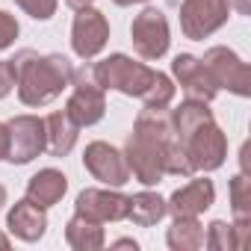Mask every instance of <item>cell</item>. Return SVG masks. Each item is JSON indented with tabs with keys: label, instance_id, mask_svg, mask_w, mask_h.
<instances>
[{
	"label": "cell",
	"instance_id": "obj_18",
	"mask_svg": "<svg viewBox=\"0 0 251 251\" xmlns=\"http://www.w3.org/2000/svg\"><path fill=\"white\" fill-rule=\"evenodd\" d=\"M65 242L74 248V251H98L106 245V236H103V227L80 213H74L65 225Z\"/></svg>",
	"mask_w": 251,
	"mask_h": 251
},
{
	"label": "cell",
	"instance_id": "obj_14",
	"mask_svg": "<svg viewBox=\"0 0 251 251\" xmlns=\"http://www.w3.org/2000/svg\"><path fill=\"white\" fill-rule=\"evenodd\" d=\"M216 201V186L210 177H192L189 183H183L180 189L172 192V198L166 201L169 213L177 219V216H201L213 207Z\"/></svg>",
	"mask_w": 251,
	"mask_h": 251
},
{
	"label": "cell",
	"instance_id": "obj_32",
	"mask_svg": "<svg viewBox=\"0 0 251 251\" xmlns=\"http://www.w3.org/2000/svg\"><path fill=\"white\" fill-rule=\"evenodd\" d=\"M3 207H6V186L0 183V210H3Z\"/></svg>",
	"mask_w": 251,
	"mask_h": 251
},
{
	"label": "cell",
	"instance_id": "obj_31",
	"mask_svg": "<svg viewBox=\"0 0 251 251\" xmlns=\"http://www.w3.org/2000/svg\"><path fill=\"white\" fill-rule=\"evenodd\" d=\"M9 245H12V242H9V236H6V233H3V230H0V251H6V248H9Z\"/></svg>",
	"mask_w": 251,
	"mask_h": 251
},
{
	"label": "cell",
	"instance_id": "obj_28",
	"mask_svg": "<svg viewBox=\"0 0 251 251\" xmlns=\"http://www.w3.org/2000/svg\"><path fill=\"white\" fill-rule=\"evenodd\" d=\"M112 248H133V251H136L139 245H136V239H115V242H112Z\"/></svg>",
	"mask_w": 251,
	"mask_h": 251
},
{
	"label": "cell",
	"instance_id": "obj_4",
	"mask_svg": "<svg viewBox=\"0 0 251 251\" xmlns=\"http://www.w3.org/2000/svg\"><path fill=\"white\" fill-rule=\"evenodd\" d=\"M12 62L18 71V100L24 106H45L74 83V65L62 53L21 50Z\"/></svg>",
	"mask_w": 251,
	"mask_h": 251
},
{
	"label": "cell",
	"instance_id": "obj_25",
	"mask_svg": "<svg viewBox=\"0 0 251 251\" xmlns=\"http://www.w3.org/2000/svg\"><path fill=\"white\" fill-rule=\"evenodd\" d=\"M18 83V71L12 59H0V98H6Z\"/></svg>",
	"mask_w": 251,
	"mask_h": 251
},
{
	"label": "cell",
	"instance_id": "obj_23",
	"mask_svg": "<svg viewBox=\"0 0 251 251\" xmlns=\"http://www.w3.org/2000/svg\"><path fill=\"white\" fill-rule=\"evenodd\" d=\"M15 6L24 9L30 18L36 21H50L56 15V6H59V0H15Z\"/></svg>",
	"mask_w": 251,
	"mask_h": 251
},
{
	"label": "cell",
	"instance_id": "obj_10",
	"mask_svg": "<svg viewBox=\"0 0 251 251\" xmlns=\"http://www.w3.org/2000/svg\"><path fill=\"white\" fill-rule=\"evenodd\" d=\"M83 166L95 180H100L103 186H112V189H118V186H124L130 180V169H127L124 154L118 148H112L109 142H100V139L86 145Z\"/></svg>",
	"mask_w": 251,
	"mask_h": 251
},
{
	"label": "cell",
	"instance_id": "obj_26",
	"mask_svg": "<svg viewBox=\"0 0 251 251\" xmlns=\"http://www.w3.org/2000/svg\"><path fill=\"white\" fill-rule=\"evenodd\" d=\"M6 151H9V127L0 121V160H6Z\"/></svg>",
	"mask_w": 251,
	"mask_h": 251
},
{
	"label": "cell",
	"instance_id": "obj_7",
	"mask_svg": "<svg viewBox=\"0 0 251 251\" xmlns=\"http://www.w3.org/2000/svg\"><path fill=\"white\" fill-rule=\"evenodd\" d=\"M130 42L142 59L154 62V59L166 56L169 45H172V30H169L166 15L157 6H145L130 24Z\"/></svg>",
	"mask_w": 251,
	"mask_h": 251
},
{
	"label": "cell",
	"instance_id": "obj_3",
	"mask_svg": "<svg viewBox=\"0 0 251 251\" xmlns=\"http://www.w3.org/2000/svg\"><path fill=\"white\" fill-rule=\"evenodd\" d=\"M92 80L106 92L115 89L127 98H139L145 106H169L175 100V83L169 74L154 71L142 62H133L127 53H109L95 62Z\"/></svg>",
	"mask_w": 251,
	"mask_h": 251
},
{
	"label": "cell",
	"instance_id": "obj_27",
	"mask_svg": "<svg viewBox=\"0 0 251 251\" xmlns=\"http://www.w3.org/2000/svg\"><path fill=\"white\" fill-rule=\"evenodd\" d=\"M227 3H230L239 15H248V12H251V0H227Z\"/></svg>",
	"mask_w": 251,
	"mask_h": 251
},
{
	"label": "cell",
	"instance_id": "obj_12",
	"mask_svg": "<svg viewBox=\"0 0 251 251\" xmlns=\"http://www.w3.org/2000/svg\"><path fill=\"white\" fill-rule=\"evenodd\" d=\"M65 112L71 115V121L77 124V127H92V124H98L106 112V95L103 89L89 80L86 74L77 77L71 95H68V103H65Z\"/></svg>",
	"mask_w": 251,
	"mask_h": 251
},
{
	"label": "cell",
	"instance_id": "obj_21",
	"mask_svg": "<svg viewBox=\"0 0 251 251\" xmlns=\"http://www.w3.org/2000/svg\"><path fill=\"white\" fill-rule=\"evenodd\" d=\"M227 195L233 210V227H248L251 225V177L245 172L233 175L227 183Z\"/></svg>",
	"mask_w": 251,
	"mask_h": 251
},
{
	"label": "cell",
	"instance_id": "obj_24",
	"mask_svg": "<svg viewBox=\"0 0 251 251\" xmlns=\"http://www.w3.org/2000/svg\"><path fill=\"white\" fill-rule=\"evenodd\" d=\"M18 33H21V27H18L15 15H9V12L0 9V50L12 48V45H15V39H18Z\"/></svg>",
	"mask_w": 251,
	"mask_h": 251
},
{
	"label": "cell",
	"instance_id": "obj_16",
	"mask_svg": "<svg viewBox=\"0 0 251 251\" xmlns=\"http://www.w3.org/2000/svg\"><path fill=\"white\" fill-rule=\"evenodd\" d=\"M65 192H68V177L59 169H42L27 180V198L45 210L59 204Z\"/></svg>",
	"mask_w": 251,
	"mask_h": 251
},
{
	"label": "cell",
	"instance_id": "obj_1",
	"mask_svg": "<svg viewBox=\"0 0 251 251\" xmlns=\"http://www.w3.org/2000/svg\"><path fill=\"white\" fill-rule=\"evenodd\" d=\"M175 139L172 127V109L169 106H145L136 121L133 133L127 136L124 145V160H127L130 175L142 186H157L166 177V148Z\"/></svg>",
	"mask_w": 251,
	"mask_h": 251
},
{
	"label": "cell",
	"instance_id": "obj_9",
	"mask_svg": "<svg viewBox=\"0 0 251 251\" xmlns=\"http://www.w3.org/2000/svg\"><path fill=\"white\" fill-rule=\"evenodd\" d=\"M109 42V21L100 9L83 6L74 15L71 24V48L80 59H95Z\"/></svg>",
	"mask_w": 251,
	"mask_h": 251
},
{
	"label": "cell",
	"instance_id": "obj_19",
	"mask_svg": "<svg viewBox=\"0 0 251 251\" xmlns=\"http://www.w3.org/2000/svg\"><path fill=\"white\" fill-rule=\"evenodd\" d=\"M166 245L172 251H198L204 248V225L198 216H177L166 233Z\"/></svg>",
	"mask_w": 251,
	"mask_h": 251
},
{
	"label": "cell",
	"instance_id": "obj_20",
	"mask_svg": "<svg viewBox=\"0 0 251 251\" xmlns=\"http://www.w3.org/2000/svg\"><path fill=\"white\" fill-rule=\"evenodd\" d=\"M169 216V207H166V198L145 189V192H136L130 195V210H127V219H133V225L139 227H151L157 222H163Z\"/></svg>",
	"mask_w": 251,
	"mask_h": 251
},
{
	"label": "cell",
	"instance_id": "obj_29",
	"mask_svg": "<svg viewBox=\"0 0 251 251\" xmlns=\"http://www.w3.org/2000/svg\"><path fill=\"white\" fill-rule=\"evenodd\" d=\"M65 3H68V6H71L74 12H77V9H83V6H92L95 0H65Z\"/></svg>",
	"mask_w": 251,
	"mask_h": 251
},
{
	"label": "cell",
	"instance_id": "obj_17",
	"mask_svg": "<svg viewBox=\"0 0 251 251\" xmlns=\"http://www.w3.org/2000/svg\"><path fill=\"white\" fill-rule=\"evenodd\" d=\"M77 133L80 127L71 121V115L62 109V112H50L45 118V136H48V145L45 151L50 157H68L77 145Z\"/></svg>",
	"mask_w": 251,
	"mask_h": 251
},
{
	"label": "cell",
	"instance_id": "obj_5",
	"mask_svg": "<svg viewBox=\"0 0 251 251\" xmlns=\"http://www.w3.org/2000/svg\"><path fill=\"white\" fill-rule=\"evenodd\" d=\"M204 68L210 74V80L216 83V89H227L236 98H248L251 95V71L248 65L225 45H216L204 53Z\"/></svg>",
	"mask_w": 251,
	"mask_h": 251
},
{
	"label": "cell",
	"instance_id": "obj_15",
	"mask_svg": "<svg viewBox=\"0 0 251 251\" xmlns=\"http://www.w3.org/2000/svg\"><path fill=\"white\" fill-rule=\"evenodd\" d=\"M6 227L12 236H18L21 242H39L48 230V216H45V207L33 204L30 198H21L15 201V207L9 210L6 216Z\"/></svg>",
	"mask_w": 251,
	"mask_h": 251
},
{
	"label": "cell",
	"instance_id": "obj_22",
	"mask_svg": "<svg viewBox=\"0 0 251 251\" xmlns=\"http://www.w3.org/2000/svg\"><path fill=\"white\" fill-rule=\"evenodd\" d=\"M204 245L213 251H236V236H233V225L216 219L207 225L204 230Z\"/></svg>",
	"mask_w": 251,
	"mask_h": 251
},
{
	"label": "cell",
	"instance_id": "obj_13",
	"mask_svg": "<svg viewBox=\"0 0 251 251\" xmlns=\"http://www.w3.org/2000/svg\"><path fill=\"white\" fill-rule=\"evenodd\" d=\"M172 74H175V80L180 83V89H183V95H186L189 100H204V103H210V100L216 98V92H219L216 83L210 80L204 62H201L198 56H192V53H177V56L172 59Z\"/></svg>",
	"mask_w": 251,
	"mask_h": 251
},
{
	"label": "cell",
	"instance_id": "obj_6",
	"mask_svg": "<svg viewBox=\"0 0 251 251\" xmlns=\"http://www.w3.org/2000/svg\"><path fill=\"white\" fill-rule=\"evenodd\" d=\"M230 18L227 0H183L180 3V33L192 42H204L222 30Z\"/></svg>",
	"mask_w": 251,
	"mask_h": 251
},
{
	"label": "cell",
	"instance_id": "obj_11",
	"mask_svg": "<svg viewBox=\"0 0 251 251\" xmlns=\"http://www.w3.org/2000/svg\"><path fill=\"white\" fill-rule=\"evenodd\" d=\"M127 210H130V195H121L118 189H83L74 201V213L98 222V225H106V222H121L127 219Z\"/></svg>",
	"mask_w": 251,
	"mask_h": 251
},
{
	"label": "cell",
	"instance_id": "obj_2",
	"mask_svg": "<svg viewBox=\"0 0 251 251\" xmlns=\"http://www.w3.org/2000/svg\"><path fill=\"white\" fill-rule=\"evenodd\" d=\"M172 127L195 172H216L225 166L227 136L216 124L210 103L186 98L177 109H172Z\"/></svg>",
	"mask_w": 251,
	"mask_h": 251
},
{
	"label": "cell",
	"instance_id": "obj_30",
	"mask_svg": "<svg viewBox=\"0 0 251 251\" xmlns=\"http://www.w3.org/2000/svg\"><path fill=\"white\" fill-rule=\"evenodd\" d=\"M115 6H133V3H148V0H112Z\"/></svg>",
	"mask_w": 251,
	"mask_h": 251
},
{
	"label": "cell",
	"instance_id": "obj_8",
	"mask_svg": "<svg viewBox=\"0 0 251 251\" xmlns=\"http://www.w3.org/2000/svg\"><path fill=\"white\" fill-rule=\"evenodd\" d=\"M6 127H9V151H6V160L12 166H27V163H33L45 151V145H48L45 118L24 112V115L9 118Z\"/></svg>",
	"mask_w": 251,
	"mask_h": 251
}]
</instances>
